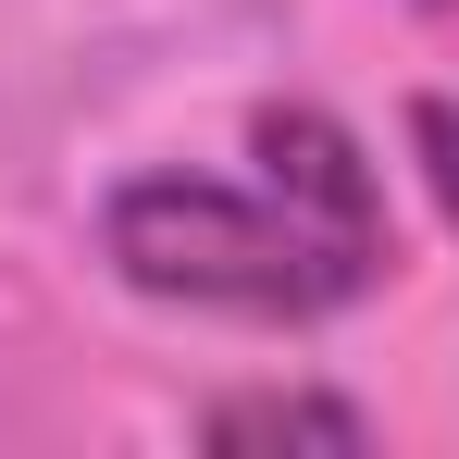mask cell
Wrapping results in <instances>:
<instances>
[{"label":"cell","mask_w":459,"mask_h":459,"mask_svg":"<svg viewBox=\"0 0 459 459\" xmlns=\"http://www.w3.org/2000/svg\"><path fill=\"white\" fill-rule=\"evenodd\" d=\"M100 261L125 299L299 335L397 273V224L373 150L335 112L273 100L248 112V174H125L100 199Z\"/></svg>","instance_id":"1"},{"label":"cell","mask_w":459,"mask_h":459,"mask_svg":"<svg viewBox=\"0 0 459 459\" xmlns=\"http://www.w3.org/2000/svg\"><path fill=\"white\" fill-rule=\"evenodd\" d=\"M199 435L212 447H335V459H360L373 447V410L360 397H310V385H261V397H212Z\"/></svg>","instance_id":"2"},{"label":"cell","mask_w":459,"mask_h":459,"mask_svg":"<svg viewBox=\"0 0 459 459\" xmlns=\"http://www.w3.org/2000/svg\"><path fill=\"white\" fill-rule=\"evenodd\" d=\"M410 174H422V199H435V224L459 236V100H410Z\"/></svg>","instance_id":"3"}]
</instances>
